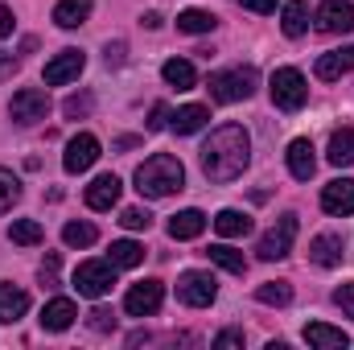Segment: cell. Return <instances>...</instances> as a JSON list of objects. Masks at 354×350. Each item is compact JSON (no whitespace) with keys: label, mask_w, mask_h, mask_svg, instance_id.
Instances as JSON below:
<instances>
[{"label":"cell","mask_w":354,"mask_h":350,"mask_svg":"<svg viewBox=\"0 0 354 350\" xmlns=\"http://www.w3.org/2000/svg\"><path fill=\"white\" fill-rule=\"evenodd\" d=\"M252 161V136L243 124H223L202 145V174L210 181H235Z\"/></svg>","instance_id":"6da1fadb"},{"label":"cell","mask_w":354,"mask_h":350,"mask_svg":"<svg viewBox=\"0 0 354 350\" xmlns=\"http://www.w3.org/2000/svg\"><path fill=\"white\" fill-rule=\"evenodd\" d=\"M181 185H185V169H181V161L169 157V153H157V157H149L136 169V190L145 198H169Z\"/></svg>","instance_id":"7a4b0ae2"},{"label":"cell","mask_w":354,"mask_h":350,"mask_svg":"<svg viewBox=\"0 0 354 350\" xmlns=\"http://www.w3.org/2000/svg\"><path fill=\"white\" fill-rule=\"evenodd\" d=\"M260 83V75L252 71V66H231V71H218V75H210V99H218V103H239V99H248L252 91Z\"/></svg>","instance_id":"3957f363"},{"label":"cell","mask_w":354,"mask_h":350,"mask_svg":"<svg viewBox=\"0 0 354 350\" xmlns=\"http://www.w3.org/2000/svg\"><path fill=\"white\" fill-rule=\"evenodd\" d=\"M272 103L280 107V111H297V107H305V99H309V87H305V75L297 71V66H280V71H272Z\"/></svg>","instance_id":"277c9868"},{"label":"cell","mask_w":354,"mask_h":350,"mask_svg":"<svg viewBox=\"0 0 354 350\" xmlns=\"http://www.w3.org/2000/svg\"><path fill=\"white\" fill-rule=\"evenodd\" d=\"M111 284H115V264L111 260H87V264L75 268V288H79L83 297H91V301L107 297Z\"/></svg>","instance_id":"5b68a950"},{"label":"cell","mask_w":354,"mask_h":350,"mask_svg":"<svg viewBox=\"0 0 354 350\" xmlns=\"http://www.w3.org/2000/svg\"><path fill=\"white\" fill-rule=\"evenodd\" d=\"M214 297H218V284H214L210 272H181L177 276V301L181 305L206 309V305H214Z\"/></svg>","instance_id":"8992f818"},{"label":"cell","mask_w":354,"mask_h":350,"mask_svg":"<svg viewBox=\"0 0 354 350\" xmlns=\"http://www.w3.org/2000/svg\"><path fill=\"white\" fill-rule=\"evenodd\" d=\"M292 239H297V214H284V219H276V227L260 239L256 256L260 260H284L292 252Z\"/></svg>","instance_id":"52a82bcc"},{"label":"cell","mask_w":354,"mask_h":350,"mask_svg":"<svg viewBox=\"0 0 354 350\" xmlns=\"http://www.w3.org/2000/svg\"><path fill=\"white\" fill-rule=\"evenodd\" d=\"M161 301H165L161 280H140V284H132V288H128L124 309H128V317H149V313H157V309H161Z\"/></svg>","instance_id":"ba28073f"},{"label":"cell","mask_w":354,"mask_h":350,"mask_svg":"<svg viewBox=\"0 0 354 350\" xmlns=\"http://www.w3.org/2000/svg\"><path fill=\"white\" fill-rule=\"evenodd\" d=\"M8 111H12L17 124H37V120H46V111H50V95L37 91V87H25V91L12 95Z\"/></svg>","instance_id":"9c48e42d"},{"label":"cell","mask_w":354,"mask_h":350,"mask_svg":"<svg viewBox=\"0 0 354 350\" xmlns=\"http://www.w3.org/2000/svg\"><path fill=\"white\" fill-rule=\"evenodd\" d=\"M317 29L322 33H351L354 29V4L351 0H326L317 4Z\"/></svg>","instance_id":"30bf717a"},{"label":"cell","mask_w":354,"mask_h":350,"mask_svg":"<svg viewBox=\"0 0 354 350\" xmlns=\"http://www.w3.org/2000/svg\"><path fill=\"white\" fill-rule=\"evenodd\" d=\"M95 161H99V140H95L91 132H79V136L66 145V157H62L66 174H87Z\"/></svg>","instance_id":"8fae6325"},{"label":"cell","mask_w":354,"mask_h":350,"mask_svg":"<svg viewBox=\"0 0 354 350\" xmlns=\"http://www.w3.org/2000/svg\"><path fill=\"white\" fill-rule=\"evenodd\" d=\"M83 66H87L83 50H62L58 58H50V62H46V83H50V87H62V83L79 79V75H83Z\"/></svg>","instance_id":"7c38bea8"},{"label":"cell","mask_w":354,"mask_h":350,"mask_svg":"<svg viewBox=\"0 0 354 350\" xmlns=\"http://www.w3.org/2000/svg\"><path fill=\"white\" fill-rule=\"evenodd\" d=\"M75 317H79L75 301H71V297H54V301H46V309H41V330L62 334V330L75 326Z\"/></svg>","instance_id":"4fadbf2b"},{"label":"cell","mask_w":354,"mask_h":350,"mask_svg":"<svg viewBox=\"0 0 354 350\" xmlns=\"http://www.w3.org/2000/svg\"><path fill=\"white\" fill-rule=\"evenodd\" d=\"M322 210L326 214H354V181L351 177H338L322 190Z\"/></svg>","instance_id":"5bb4252c"},{"label":"cell","mask_w":354,"mask_h":350,"mask_svg":"<svg viewBox=\"0 0 354 350\" xmlns=\"http://www.w3.org/2000/svg\"><path fill=\"white\" fill-rule=\"evenodd\" d=\"M120 190H124V185H120V177L115 174L95 177V181L87 185V206L91 210H111V206L120 202Z\"/></svg>","instance_id":"9a60e30c"},{"label":"cell","mask_w":354,"mask_h":350,"mask_svg":"<svg viewBox=\"0 0 354 350\" xmlns=\"http://www.w3.org/2000/svg\"><path fill=\"white\" fill-rule=\"evenodd\" d=\"M317 169V157H313V140H305V136H297L292 145H288V174L297 177V181H309Z\"/></svg>","instance_id":"2e32d148"},{"label":"cell","mask_w":354,"mask_h":350,"mask_svg":"<svg viewBox=\"0 0 354 350\" xmlns=\"http://www.w3.org/2000/svg\"><path fill=\"white\" fill-rule=\"evenodd\" d=\"M305 342L317 347V350H342V347H351V334L346 330H334L326 322H309L305 326Z\"/></svg>","instance_id":"e0dca14e"},{"label":"cell","mask_w":354,"mask_h":350,"mask_svg":"<svg viewBox=\"0 0 354 350\" xmlns=\"http://www.w3.org/2000/svg\"><path fill=\"white\" fill-rule=\"evenodd\" d=\"M313 71H317V79H326V83H330V79H342L346 71H354V46H342V50H334V54H322Z\"/></svg>","instance_id":"ac0fdd59"},{"label":"cell","mask_w":354,"mask_h":350,"mask_svg":"<svg viewBox=\"0 0 354 350\" xmlns=\"http://www.w3.org/2000/svg\"><path fill=\"white\" fill-rule=\"evenodd\" d=\"M206 120H210V111L202 103H185V107H177L174 116H169V128H174L177 136H194Z\"/></svg>","instance_id":"d6986e66"},{"label":"cell","mask_w":354,"mask_h":350,"mask_svg":"<svg viewBox=\"0 0 354 350\" xmlns=\"http://www.w3.org/2000/svg\"><path fill=\"white\" fill-rule=\"evenodd\" d=\"M309 260L317 264V268L342 264V235H317V239L309 243Z\"/></svg>","instance_id":"ffe728a7"},{"label":"cell","mask_w":354,"mask_h":350,"mask_svg":"<svg viewBox=\"0 0 354 350\" xmlns=\"http://www.w3.org/2000/svg\"><path fill=\"white\" fill-rule=\"evenodd\" d=\"M206 231V214L202 210H181L169 219V239H198Z\"/></svg>","instance_id":"44dd1931"},{"label":"cell","mask_w":354,"mask_h":350,"mask_svg":"<svg viewBox=\"0 0 354 350\" xmlns=\"http://www.w3.org/2000/svg\"><path fill=\"white\" fill-rule=\"evenodd\" d=\"M29 309V293L17 284H0V322H17Z\"/></svg>","instance_id":"7402d4cb"},{"label":"cell","mask_w":354,"mask_h":350,"mask_svg":"<svg viewBox=\"0 0 354 350\" xmlns=\"http://www.w3.org/2000/svg\"><path fill=\"white\" fill-rule=\"evenodd\" d=\"M214 231H218L223 239H243V235L252 231V219H248L243 210H218V214H214Z\"/></svg>","instance_id":"603a6c76"},{"label":"cell","mask_w":354,"mask_h":350,"mask_svg":"<svg viewBox=\"0 0 354 350\" xmlns=\"http://www.w3.org/2000/svg\"><path fill=\"white\" fill-rule=\"evenodd\" d=\"M330 165H354V128H338L334 136H330Z\"/></svg>","instance_id":"cb8c5ba5"},{"label":"cell","mask_w":354,"mask_h":350,"mask_svg":"<svg viewBox=\"0 0 354 350\" xmlns=\"http://www.w3.org/2000/svg\"><path fill=\"white\" fill-rule=\"evenodd\" d=\"M87 17H91V0H58V8H54V21L62 29H79Z\"/></svg>","instance_id":"d4e9b609"},{"label":"cell","mask_w":354,"mask_h":350,"mask_svg":"<svg viewBox=\"0 0 354 350\" xmlns=\"http://www.w3.org/2000/svg\"><path fill=\"white\" fill-rule=\"evenodd\" d=\"M280 29H284L288 37H301V33L309 29V4H305V0H288V4H284V17H280Z\"/></svg>","instance_id":"484cf974"},{"label":"cell","mask_w":354,"mask_h":350,"mask_svg":"<svg viewBox=\"0 0 354 350\" xmlns=\"http://www.w3.org/2000/svg\"><path fill=\"white\" fill-rule=\"evenodd\" d=\"M161 75H165V83L177 91H189L198 83V75H194V62H185V58H169L165 66H161Z\"/></svg>","instance_id":"4316f807"},{"label":"cell","mask_w":354,"mask_h":350,"mask_svg":"<svg viewBox=\"0 0 354 350\" xmlns=\"http://www.w3.org/2000/svg\"><path fill=\"white\" fill-rule=\"evenodd\" d=\"M214 25H218V17L206 12V8H185V12H177V29H181V33H210Z\"/></svg>","instance_id":"83f0119b"},{"label":"cell","mask_w":354,"mask_h":350,"mask_svg":"<svg viewBox=\"0 0 354 350\" xmlns=\"http://www.w3.org/2000/svg\"><path fill=\"white\" fill-rule=\"evenodd\" d=\"M107 260L115 264V268H136V264L145 260V248L136 239H115L111 252H107Z\"/></svg>","instance_id":"f1b7e54d"},{"label":"cell","mask_w":354,"mask_h":350,"mask_svg":"<svg viewBox=\"0 0 354 350\" xmlns=\"http://www.w3.org/2000/svg\"><path fill=\"white\" fill-rule=\"evenodd\" d=\"M8 239H12V243H21V248H33V243H41V239H46V231H41V223H37V219H17V223L8 227Z\"/></svg>","instance_id":"f546056e"},{"label":"cell","mask_w":354,"mask_h":350,"mask_svg":"<svg viewBox=\"0 0 354 350\" xmlns=\"http://www.w3.org/2000/svg\"><path fill=\"white\" fill-rule=\"evenodd\" d=\"M206 256L218 264V268L235 272V276H243V272H248V260H243V252H235V248H227V243H214V248H210Z\"/></svg>","instance_id":"4dcf8cb0"},{"label":"cell","mask_w":354,"mask_h":350,"mask_svg":"<svg viewBox=\"0 0 354 350\" xmlns=\"http://www.w3.org/2000/svg\"><path fill=\"white\" fill-rule=\"evenodd\" d=\"M256 301L260 305H288L292 301V284H284V280H268L256 288Z\"/></svg>","instance_id":"1f68e13d"},{"label":"cell","mask_w":354,"mask_h":350,"mask_svg":"<svg viewBox=\"0 0 354 350\" xmlns=\"http://www.w3.org/2000/svg\"><path fill=\"white\" fill-rule=\"evenodd\" d=\"M62 239H66V248H91L99 239V231L91 223H66L62 227Z\"/></svg>","instance_id":"d6a6232c"},{"label":"cell","mask_w":354,"mask_h":350,"mask_svg":"<svg viewBox=\"0 0 354 350\" xmlns=\"http://www.w3.org/2000/svg\"><path fill=\"white\" fill-rule=\"evenodd\" d=\"M17 198H21V181L8 174V169H0V214H4Z\"/></svg>","instance_id":"836d02e7"},{"label":"cell","mask_w":354,"mask_h":350,"mask_svg":"<svg viewBox=\"0 0 354 350\" xmlns=\"http://www.w3.org/2000/svg\"><path fill=\"white\" fill-rule=\"evenodd\" d=\"M120 223H124L128 231H149V223H153V214H149V210H140V206H128V210L120 214Z\"/></svg>","instance_id":"e575fe53"},{"label":"cell","mask_w":354,"mask_h":350,"mask_svg":"<svg viewBox=\"0 0 354 350\" xmlns=\"http://www.w3.org/2000/svg\"><path fill=\"white\" fill-rule=\"evenodd\" d=\"M334 305H338L346 317H354V280H351V284H338V288H334Z\"/></svg>","instance_id":"d590c367"},{"label":"cell","mask_w":354,"mask_h":350,"mask_svg":"<svg viewBox=\"0 0 354 350\" xmlns=\"http://www.w3.org/2000/svg\"><path fill=\"white\" fill-rule=\"evenodd\" d=\"M115 326V317H111V309H91V330H99V334H107Z\"/></svg>","instance_id":"8d00e7d4"},{"label":"cell","mask_w":354,"mask_h":350,"mask_svg":"<svg viewBox=\"0 0 354 350\" xmlns=\"http://www.w3.org/2000/svg\"><path fill=\"white\" fill-rule=\"evenodd\" d=\"M91 111V95H71V99H66V116H71V120H75V116H87Z\"/></svg>","instance_id":"74e56055"},{"label":"cell","mask_w":354,"mask_h":350,"mask_svg":"<svg viewBox=\"0 0 354 350\" xmlns=\"http://www.w3.org/2000/svg\"><path fill=\"white\" fill-rule=\"evenodd\" d=\"M227 347H243V330H223L214 338V350H227Z\"/></svg>","instance_id":"f35d334b"},{"label":"cell","mask_w":354,"mask_h":350,"mask_svg":"<svg viewBox=\"0 0 354 350\" xmlns=\"http://www.w3.org/2000/svg\"><path fill=\"white\" fill-rule=\"evenodd\" d=\"M169 124V111H165V103H157L153 111H149V132H161Z\"/></svg>","instance_id":"ab89813d"},{"label":"cell","mask_w":354,"mask_h":350,"mask_svg":"<svg viewBox=\"0 0 354 350\" xmlns=\"http://www.w3.org/2000/svg\"><path fill=\"white\" fill-rule=\"evenodd\" d=\"M41 280H46V284H58V256H46V264H41Z\"/></svg>","instance_id":"60d3db41"},{"label":"cell","mask_w":354,"mask_h":350,"mask_svg":"<svg viewBox=\"0 0 354 350\" xmlns=\"http://www.w3.org/2000/svg\"><path fill=\"white\" fill-rule=\"evenodd\" d=\"M239 4L252 12H276V0H239Z\"/></svg>","instance_id":"b9f144b4"},{"label":"cell","mask_w":354,"mask_h":350,"mask_svg":"<svg viewBox=\"0 0 354 350\" xmlns=\"http://www.w3.org/2000/svg\"><path fill=\"white\" fill-rule=\"evenodd\" d=\"M8 33H12V8L0 4V37H8Z\"/></svg>","instance_id":"7bdbcfd3"},{"label":"cell","mask_w":354,"mask_h":350,"mask_svg":"<svg viewBox=\"0 0 354 350\" xmlns=\"http://www.w3.org/2000/svg\"><path fill=\"white\" fill-rule=\"evenodd\" d=\"M120 62H124V42L107 46V66H120Z\"/></svg>","instance_id":"ee69618b"},{"label":"cell","mask_w":354,"mask_h":350,"mask_svg":"<svg viewBox=\"0 0 354 350\" xmlns=\"http://www.w3.org/2000/svg\"><path fill=\"white\" fill-rule=\"evenodd\" d=\"M161 25H165L161 12H145V29H161Z\"/></svg>","instance_id":"f6af8a7d"},{"label":"cell","mask_w":354,"mask_h":350,"mask_svg":"<svg viewBox=\"0 0 354 350\" xmlns=\"http://www.w3.org/2000/svg\"><path fill=\"white\" fill-rule=\"evenodd\" d=\"M12 66V54H0V71H8Z\"/></svg>","instance_id":"bcb514c9"}]
</instances>
